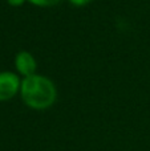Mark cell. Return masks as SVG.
Instances as JSON below:
<instances>
[{
  "label": "cell",
  "mask_w": 150,
  "mask_h": 151,
  "mask_svg": "<svg viewBox=\"0 0 150 151\" xmlns=\"http://www.w3.org/2000/svg\"><path fill=\"white\" fill-rule=\"evenodd\" d=\"M21 81L17 74L12 72L0 73V101H8L20 91Z\"/></svg>",
  "instance_id": "cell-2"
},
{
  "label": "cell",
  "mask_w": 150,
  "mask_h": 151,
  "mask_svg": "<svg viewBox=\"0 0 150 151\" xmlns=\"http://www.w3.org/2000/svg\"><path fill=\"white\" fill-rule=\"evenodd\" d=\"M28 1L37 7H52V5L58 4L61 0H28Z\"/></svg>",
  "instance_id": "cell-4"
},
{
  "label": "cell",
  "mask_w": 150,
  "mask_h": 151,
  "mask_svg": "<svg viewBox=\"0 0 150 151\" xmlns=\"http://www.w3.org/2000/svg\"><path fill=\"white\" fill-rule=\"evenodd\" d=\"M8 4L12 5V7H20V5H23L25 1H28V0H7Z\"/></svg>",
  "instance_id": "cell-6"
},
{
  "label": "cell",
  "mask_w": 150,
  "mask_h": 151,
  "mask_svg": "<svg viewBox=\"0 0 150 151\" xmlns=\"http://www.w3.org/2000/svg\"><path fill=\"white\" fill-rule=\"evenodd\" d=\"M15 66L17 69V72L24 77H28L36 73V68L37 64L35 57L27 50H21L16 55L15 58Z\"/></svg>",
  "instance_id": "cell-3"
},
{
  "label": "cell",
  "mask_w": 150,
  "mask_h": 151,
  "mask_svg": "<svg viewBox=\"0 0 150 151\" xmlns=\"http://www.w3.org/2000/svg\"><path fill=\"white\" fill-rule=\"evenodd\" d=\"M21 99L28 107L35 110H44L56 102L57 90L48 77L40 74H32L24 77L20 88Z\"/></svg>",
  "instance_id": "cell-1"
},
{
  "label": "cell",
  "mask_w": 150,
  "mask_h": 151,
  "mask_svg": "<svg viewBox=\"0 0 150 151\" xmlns=\"http://www.w3.org/2000/svg\"><path fill=\"white\" fill-rule=\"evenodd\" d=\"M69 1H71L73 5L81 7V5H87V4H89V3H90V1H93V0H69Z\"/></svg>",
  "instance_id": "cell-5"
}]
</instances>
